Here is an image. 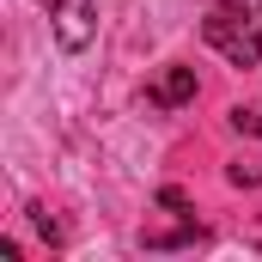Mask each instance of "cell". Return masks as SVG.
I'll return each instance as SVG.
<instances>
[{
  "mask_svg": "<svg viewBox=\"0 0 262 262\" xmlns=\"http://www.w3.org/2000/svg\"><path fill=\"white\" fill-rule=\"evenodd\" d=\"M159 207H171V213H183V207H189V195H183V189H159Z\"/></svg>",
  "mask_w": 262,
  "mask_h": 262,
  "instance_id": "cell-5",
  "label": "cell"
},
{
  "mask_svg": "<svg viewBox=\"0 0 262 262\" xmlns=\"http://www.w3.org/2000/svg\"><path fill=\"white\" fill-rule=\"evenodd\" d=\"M55 6H61V0H55Z\"/></svg>",
  "mask_w": 262,
  "mask_h": 262,
  "instance_id": "cell-7",
  "label": "cell"
},
{
  "mask_svg": "<svg viewBox=\"0 0 262 262\" xmlns=\"http://www.w3.org/2000/svg\"><path fill=\"white\" fill-rule=\"evenodd\" d=\"M201 37L232 67H256L262 61V0H213Z\"/></svg>",
  "mask_w": 262,
  "mask_h": 262,
  "instance_id": "cell-1",
  "label": "cell"
},
{
  "mask_svg": "<svg viewBox=\"0 0 262 262\" xmlns=\"http://www.w3.org/2000/svg\"><path fill=\"white\" fill-rule=\"evenodd\" d=\"M195 238H201V226H177V232H152L146 250H177V244H195Z\"/></svg>",
  "mask_w": 262,
  "mask_h": 262,
  "instance_id": "cell-4",
  "label": "cell"
},
{
  "mask_svg": "<svg viewBox=\"0 0 262 262\" xmlns=\"http://www.w3.org/2000/svg\"><path fill=\"white\" fill-rule=\"evenodd\" d=\"M92 31H98L92 0H61V6H55V43H61L67 55H79V49L92 43Z\"/></svg>",
  "mask_w": 262,
  "mask_h": 262,
  "instance_id": "cell-2",
  "label": "cell"
},
{
  "mask_svg": "<svg viewBox=\"0 0 262 262\" xmlns=\"http://www.w3.org/2000/svg\"><path fill=\"white\" fill-rule=\"evenodd\" d=\"M232 122H238V128H250V134H262V110H232Z\"/></svg>",
  "mask_w": 262,
  "mask_h": 262,
  "instance_id": "cell-6",
  "label": "cell"
},
{
  "mask_svg": "<svg viewBox=\"0 0 262 262\" xmlns=\"http://www.w3.org/2000/svg\"><path fill=\"white\" fill-rule=\"evenodd\" d=\"M195 98V67H165L152 85H146V104H159V110H177V104H189Z\"/></svg>",
  "mask_w": 262,
  "mask_h": 262,
  "instance_id": "cell-3",
  "label": "cell"
}]
</instances>
